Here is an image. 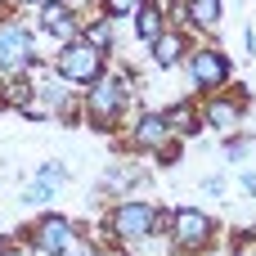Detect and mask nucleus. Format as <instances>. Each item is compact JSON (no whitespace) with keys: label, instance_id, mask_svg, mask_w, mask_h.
Returning <instances> with one entry per match:
<instances>
[{"label":"nucleus","instance_id":"1","mask_svg":"<svg viewBox=\"0 0 256 256\" xmlns=\"http://www.w3.org/2000/svg\"><path fill=\"white\" fill-rule=\"evenodd\" d=\"M58 72H63L68 81H99L104 58H99L94 45H68V50L58 54Z\"/></svg>","mask_w":256,"mask_h":256},{"label":"nucleus","instance_id":"2","mask_svg":"<svg viewBox=\"0 0 256 256\" xmlns=\"http://www.w3.org/2000/svg\"><path fill=\"white\" fill-rule=\"evenodd\" d=\"M153 225H158V212H153L148 202H122V207L112 212V230H117V238H148Z\"/></svg>","mask_w":256,"mask_h":256},{"label":"nucleus","instance_id":"3","mask_svg":"<svg viewBox=\"0 0 256 256\" xmlns=\"http://www.w3.org/2000/svg\"><path fill=\"white\" fill-rule=\"evenodd\" d=\"M189 76H194L198 86H220V81L230 76V58H220L216 50H202V54L189 58Z\"/></svg>","mask_w":256,"mask_h":256},{"label":"nucleus","instance_id":"4","mask_svg":"<svg viewBox=\"0 0 256 256\" xmlns=\"http://www.w3.org/2000/svg\"><path fill=\"white\" fill-rule=\"evenodd\" d=\"M212 234V220L202 212H176V243L180 248H202Z\"/></svg>","mask_w":256,"mask_h":256},{"label":"nucleus","instance_id":"5","mask_svg":"<svg viewBox=\"0 0 256 256\" xmlns=\"http://www.w3.org/2000/svg\"><path fill=\"white\" fill-rule=\"evenodd\" d=\"M32 58V36L22 27H0V68H18Z\"/></svg>","mask_w":256,"mask_h":256},{"label":"nucleus","instance_id":"6","mask_svg":"<svg viewBox=\"0 0 256 256\" xmlns=\"http://www.w3.org/2000/svg\"><path fill=\"white\" fill-rule=\"evenodd\" d=\"M36 243H40V256L68 252V248H72V225H68V220H58V216H45V220H40Z\"/></svg>","mask_w":256,"mask_h":256},{"label":"nucleus","instance_id":"7","mask_svg":"<svg viewBox=\"0 0 256 256\" xmlns=\"http://www.w3.org/2000/svg\"><path fill=\"white\" fill-rule=\"evenodd\" d=\"M122 99H126V94H122V81H104V86H94V94H90V112L108 117V112H117Z\"/></svg>","mask_w":256,"mask_h":256},{"label":"nucleus","instance_id":"8","mask_svg":"<svg viewBox=\"0 0 256 256\" xmlns=\"http://www.w3.org/2000/svg\"><path fill=\"white\" fill-rule=\"evenodd\" d=\"M180 54H184V36H176V32H162V36L153 40V58H158L162 68H171Z\"/></svg>","mask_w":256,"mask_h":256},{"label":"nucleus","instance_id":"9","mask_svg":"<svg viewBox=\"0 0 256 256\" xmlns=\"http://www.w3.org/2000/svg\"><path fill=\"white\" fill-rule=\"evenodd\" d=\"M45 32L68 40V36H72V14H68L63 4H45Z\"/></svg>","mask_w":256,"mask_h":256},{"label":"nucleus","instance_id":"10","mask_svg":"<svg viewBox=\"0 0 256 256\" xmlns=\"http://www.w3.org/2000/svg\"><path fill=\"white\" fill-rule=\"evenodd\" d=\"M135 27H140V36H144V40H158V36H162V9H158V4H144Z\"/></svg>","mask_w":256,"mask_h":256},{"label":"nucleus","instance_id":"11","mask_svg":"<svg viewBox=\"0 0 256 256\" xmlns=\"http://www.w3.org/2000/svg\"><path fill=\"white\" fill-rule=\"evenodd\" d=\"M189 18H194L198 27H216V22H220V0H194V4H189Z\"/></svg>","mask_w":256,"mask_h":256},{"label":"nucleus","instance_id":"12","mask_svg":"<svg viewBox=\"0 0 256 256\" xmlns=\"http://www.w3.org/2000/svg\"><path fill=\"white\" fill-rule=\"evenodd\" d=\"M166 130H171V126H166V117H144L135 135H140V144H162V140H166Z\"/></svg>","mask_w":256,"mask_h":256},{"label":"nucleus","instance_id":"13","mask_svg":"<svg viewBox=\"0 0 256 256\" xmlns=\"http://www.w3.org/2000/svg\"><path fill=\"white\" fill-rule=\"evenodd\" d=\"M207 117H212V126H220V130H230V126L238 122V104H230V99H216Z\"/></svg>","mask_w":256,"mask_h":256},{"label":"nucleus","instance_id":"14","mask_svg":"<svg viewBox=\"0 0 256 256\" xmlns=\"http://www.w3.org/2000/svg\"><path fill=\"white\" fill-rule=\"evenodd\" d=\"M166 126L180 130V135H189V130H194V112H189V108H171V112H166Z\"/></svg>","mask_w":256,"mask_h":256},{"label":"nucleus","instance_id":"15","mask_svg":"<svg viewBox=\"0 0 256 256\" xmlns=\"http://www.w3.org/2000/svg\"><path fill=\"white\" fill-rule=\"evenodd\" d=\"M104 9H108L112 18H130V14L144 9V0H104Z\"/></svg>","mask_w":256,"mask_h":256},{"label":"nucleus","instance_id":"16","mask_svg":"<svg viewBox=\"0 0 256 256\" xmlns=\"http://www.w3.org/2000/svg\"><path fill=\"white\" fill-rule=\"evenodd\" d=\"M45 4H63V0H45Z\"/></svg>","mask_w":256,"mask_h":256},{"label":"nucleus","instance_id":"17","mask_svg":"<svg viewBox=\"0 0 256 256\" xmlns=\"http://www.w3.org/2000/svg\"><path fill=\"white\" fill-rule=\"evenodd\" d=\"M22 4H32V0H22Z\"/></svg>","mask_w":256,"mask_h":256}]
</instances>
